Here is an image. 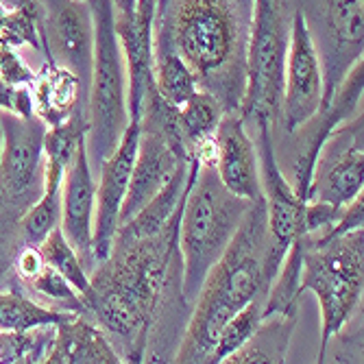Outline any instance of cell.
Returning <instances> with one entry per match:
<instances>
[{"mask_svg":"<svg viewBox=\"0 0 364 364\" xmlns=\"http://www.w3.org/2000/svg\"><path fill=\"white\" fill-rule=\"evenodd\" d=\"M0 112H11L20 118H28L33 112L31 85H11L0 77Z\"/></svg>","mask_w":364,"mask_h":364,"instance_id":"f546056e","label":"cell"},{"mask_svg":"<svg viewBox=\"0 0 364 364\" xmlns=\"http://www.w3.org/2000/svg\"><path fill=\"white\" fill-rule=\"evenodd\" d=\"M94 210H96V181L87 157V146L81 144L73 164L65 171L61 186V231L73 249L79 253L85 271L94 269L92 238H94Z\"/></svg>","mask_w":364,"mask_h":364,"instance_id":"2e32d148","label":"cell"},{"mask_svg":"<svg viewBox=\"0 0 364 364\" xmlns=\"http://www.w3.org/2000/svg\"><path fill=\"white\" fill-rule=\"evenodd\" d=\"M166 3H168V0H157V16L164 11V7H166Z\"/></svg>","mask_w":364,"mask_h":364,"instance_id":"836d02e7","label":"cell"},{"mask_svg":"<svg viewBox=\"0 0 364 364\" xmlns=\"http://www.w3.org/2000/svg\"><path fill=\"white\" fill-rule=\"evenodd\" d=\"M323 105V68L314 44L312 28L301 9H294L290 22V42L284 70V101L282 127L290 136L292 131L318 114Z\"/></svg>","mask_w":364,"mask_h":364,"instance_id":"30bf717a","label":"cell"},{"mask_svg":"<svg viewBox=\"0 0 364 364\" xmlns=\"http://www.w3.org/2000/svg\"><path fill=\"white\" fill-rule=\"evenodd\" d=\"M18 223H20V214L9 203L3 188H0V282L9 275L14 255L22 245Z\"/></svg>","mask_w":364,"mask_h":364,"instance_id":"f1b7e54d","label":"cell"},{"mask_svg":"<svg viewBox=\"0 0 364 364\" xmlns=\"http://www.w3.org/2000/svg\"><path fill=\"white\" fill-rule=\"evenodd\" d=\"M264 301H267V294L255 296L253 301H249L242 310H238L234 316H231L216 338V345L208 358V364H218L225 362L236 349H240L259 327L262 323V310H264Z\"/></svg>","mask_w":364,"mask_h":364,"instance_id":"484cf974","label":"cell"},{"mask_svg":"<svg viewBox=\"0 0 364 364\" xmlns=\"http://www.w3.org/2000/svg\"><path fill=\"white\" fill-rule=\"evenodd\" d=\"M296 316H267L262 318L253 336L231 353L225 362L251 364V362H286L290 338Z\"/></svg>","mask_w":364,"mask_h":364,"instance_id":"44dd1931","label":"cell"},{"mask_svg":"<svg viewBox=\"0 0 364 364\" xmlns=\"http://www.w3.org/2000/svg\"><path fill=\"white\" fill-rule=\"evenodd\" d=\"M0 77L11 85H31L36 81V73L22 61L14 46H0Z\"/></svg>","mask_w":364,"mask_h":364,"instance_id":"4dcf8cb0","label":"cell"},{"mask_svg":"<svg viewBox=\"0 0 364 364\" xmlns=\"http://www.w3.org/2000/svg\"><path fill=\"white\" fill-rule=\"evenodd\" d=\"M7 9H3V7H0V31H3V26H5V20H7Z\"/></svg>","mask_w":364,"mask_h":364,"instance_id":"d6a6232c","label":"cell"},{"mask_svg":"<svg viewBox=\"0 0 364 364\" xmlns=\"http://www.w3.org/2000/svg\"><path fill=\"white\" fill-rule=\"evenodd\" d=\"M87 136V112H77L65 122L48 127L44 136V190L61 192L65 171Z\"/></svg>","mask_w":364,"mask_h":364,"instance_id":"ffe728a7","label":"cell"},{"mask_svg":"<svg viewBox=\"0 0 364 364\" xmlns=\"http://www.w3.org/2000/svg\"><path fill=\"white\" fill-rule=\"evenodd\" d=\"M216 173L223 186L245 201L262 198L259 155L240 114H225L216 129Z\"/></svg>","mask_w":364,"mask_h":364,"instance_id":"e0dca14e","label":"cell"},{"mask_svg":"<svg viewBox=\"0 0 364 364\" xmlns=\"http://www.w3.org/2000/svg\"><path fill=\"white\" fill-rule=\"evenodd\" d=\"M290 22V0H253L247 85L240 105L245 124L269 120L275 127L282 118Z\"/></svg>","mask_w":364,"mask_h":364,"instance_id":"8992f818","label":"cell"},{"mask_svg":"<svg viewBox=\"0 0 364 364\" xmlns=\"http://www.w3.org/2000/svg\"><path fill=\"white\" fill-rule=\"evenodd\" d=\"M223 116L225 112L220 103L210 92L201 87H198L186 103H181L177 107V120H179V129L186 142V151L196 142L216 136V129Z\"/></svg>","mask_w":364,"mask_h":364,"instance_id":"cb8c5ba5","label":"cell"},{"mask_svg":"<svg viewBox=\"0 0 364 364\" xmlns=\"http://www.w3.org/2000/svg\"><path fill=\"white\" fill-rule=\"evenodd\" d=\"M61 223V192H42L40 198L20 216L22 245L40 247L44 238Z\"/></svg>","mask_w":364,"mask_h":364,"instance_id":"83f0119b","label":"cell"},{"mask_svg":"<svg viewBox=\"0 0 364 364\" xmlns=\"http://www.w3.org/2000/svg\"><path fill=\"white\" fill-rule=\"evenodd\" d=\"M70 314L73 312L55 310L26 296L16 277L11 286L0 288V332H28L42 325H57Z\"/></svg>","mask_w":364,"mask_h":364,"instance_id":"7402d4cb","label":"cell"},{"mask_svg":"<svg viewBox=\"0 0 364 364\" xmlns=\"http://www.w3.org/2000/svg\"><path fill=\"white\" fill-rule=\"evenodd\" d=\"M257 131V155H259V179L262 196L267 205V220L271 231V255H269V275L275 279L282 262L292 247V242L304 234V212L306 203L296 196L290 179L284 175L275 138L271 134L273 124L269 120L251 122Z\"/></svg>","mask_w":364,"mask_h":364,"instance_id":"9c48e42d","label":"cell"},{"mask_svg":"<svg viewBox=\"0 0 364 364\" xmlns=\"http://www.w3.org/2000/svg\"><path fill=\"white\" fill-rule=\"evenodd\" d=\"M38 249H40V255L48 267H53L57 273H61L65 279L70 282V286L79 292V296L83 299V306L87 310V301L92 296L90 273L85 271L79 253L73 249L68 238L63 236L61 227H55Z\"/></svg>","mask_w":364,"mask_h":364,"instance_id":"d4e9b609","label":"cell"},{"mask_svg":"<svg viewBox=\"0 0 364 364\" xmlns=\"http://www.w3.org/2000/svg\"><path fill=\"white\" fill-rule=\"evenodd\" d=\"M140 142V120H129L124 134L114 149V153L101 164V179L96 186V210H94V238H92V257L94 267L103 262L120 225V208L124 203L131 171Z\"/></svg>","mask_w":364,"mask_h":364,"instance_id":"5bb4252c","label":"cell"},{"mask_svg":"<svg viewBox=\"0 0 364 364\" xmlns=\"http://www.w3.org/2000/svg\"><path fill=\"white\" fill-rule=\"evenodd\" d=\"M33 0H0V7L7 9V11H18L26 5H31Z\"/></svg>","mask_w":364,"mask_h":364,"instance_id":"1f68e13d","label":"cell"},{"mask_svg":"<svg viewBox=\"0 0 364 364\" xmlns=\"http://www.w3.org/2000/svg\"><path fill=\"white\" fill-rule=\"evenodd\" d=\"M364 186V120L362 112L341 122L323 142L310 177L308 201L336 210L349 205Z\"/></svg>","mask_w":364,"mask_h":364,"instance_id":"ba28073f","label":"cell"},{"mask_svg":"<svg viewBox=\"0 0 364 364\" xmlns=\"http://www.w3.org/2000/svg\"><path fill=\"white\" fill-rule=\"evenodd\" d=\"M251 201L231 194L216 166H201L188 188L179 223V251L183 259V294L194 306L210 269L220 259Z\"/></svg>","mask_w":364,"mask_h":364,"instance_id":"3957f363","label":"cell"},{"mask_svg":"<svg viewBox=\"0 0 364 364\" xmlns=\"http://www.w3.org/2000/svg\"><path fill=\"white\" fill-rule=\"evenodd\" d=\"M362 90H364V61H358L347 73V77L343 79L338 90L334 92L329 105L290 134V136H294V144H296V157H294L290 183H292L296 196H299L304 203L308 198L314 159H316L323 142L329 138V134H332L341 122H345L347 118L362 112Z\"/></svg>","mask_w":364,"mask_h":364,"instance_id":"4fadbf2b","label":"cell"},{"mask_svg":"<svg viewBox=\"0 0 364 364\" xmlns=\"http://www.w3.org/2000/svg\"><path fill=\"white\" fill-rule=\"evenodd\" d=\"M318 22L323 28V44H316L323 68L321 109H325L347 73L362 61L364 0H321Z\"/></svg>","mask_w":364,"mask_h":364,"instance_id":"7c38bea8","label":"cell"},{"mask_svg":"<svg viewBox=\"0 0 364 364\" xmlns=\"http://www.w3.org/2000/svg\"><path fill=\"white\" fill-rule=\"evenodd\" d=\"M33 112L46 124L55 127L77 112H87V90L68 68L46 59L31 83Z\"/></svg>","mask_w":364,"mask_h":364,"instance_id":"d6986e66","label":"cell"},{"mask_svg":"<svg viewBox=\"0 0 364 364\" xmlns=\"http://www.w3.org/2000/svg\"><path fill=\"white\" fill-rule=\"evenodd\" d=\"M22 286L31 288L38 296L55 308V310H65V312H77V314H85L87 310L83 306V299L79 296V292L70 286V282L65 279L61 273H57L53 267H48L46 262H42V267L33 273L28 279L22 282Z\"/></svg>","mask_w":364,"mask_h":364,"instance_id":"4316f807","label":"cell"},{"mask_svg":"<svg viewBox=\"0 0 364 364\" xmlns=\"http://www.w3.org/2000/svg\"><path fill=\"white\" fill-rule=\"evenodd\" d=\"M253 0H168L155 18V42L173 48L225 114H240Z\"/></svg>","mask_w":364,"mask_h":364,"instance_id":"6da1fadb","label":"cell"},{"mask_svg":"<svg viewBox=\"0 0 364 364\" xmlns=\"http://www.w3.org/2000/svg\"><path fill=\"white\" fill-rule=\"evenodd\" d=\"M46 124L33 114L0 112V188L22 216L44 190Z\"/></svg>","mask_w":364,"mask_h":364,"instance_id":"52a82bcc","label":"cell"},{"mask_svg":"<svg viewBox=\"0 0 364 364\" xmlns=\"http://www.w3.org/2000/svg\"><path fill=\"white\" fill-rule=\"evenodd\" d=\"M94 18V63L87 90V157L92 168L114 153L129 124L127 65L109 0H87Z\"/></svg>","mask_w":364,"mask_h":364,"instance_id":"5b68a950","label":"cell"},{"mask_svg":"<svg viewBox=\"0 0 364 364\" xmlns=\"http://www.w3.org/2000/svg\"><path fill=\"white\" fill-rule=\"evenodd\" d=\"M153 81L157 92L175 107L198 90V81L188 63L164 44H153Z\"/></svg>","mask_w":364,"mask_h":364,"instance_id":"603a6c76","label":"cell"},{"mask_svg":"<svg viewBox=\"0 0 364 364\" xmlns=\"http://www.w3.org/2000/svg\"><path fill=\"white\" fill-rule=\"evenodd\" d=\"M186 161L188 151L181 144L173 142L157 124L140 120V142L124 203L120 208V223L144 208Z\"/></svg>","mask_w":364,"mask_h":364,"instance_id":"9a60e30c","label":"cell"},{"mask_svg":"<svg viewBox=\"0 0 364 364\" xmlns=\"http://www.w3.org/2000/svg\"><path fill=\"white\" fill-rule=\"evenodd\" d=\"M271 231L264 196L251 201L234 238L210 269L192 306L173 362H208L223 325L259 294H269Z\"/></svg>","mask_w":364,"mask_h":364,"instance_id":"7a4b0ae2","label":"cell"},{"mask_svg":"<svg viewBox=\"0 0 364 364\" xmlns=\"http://www.w3.org/2000/svg\"><path fill=\"white\" fill-rule=\"evenodd\" d=\"M301 242V282L299 290L312 292L321 308V349L338 336L355 312L364 288V229H353L332 238L299 236Z\"/></svg>","mask_w":364,"mask_h":364,"instance_id":"277c9868","label":"cell"},{"mask_svg":"<svg viewBox=\"0 0 364 364\" xmlns=\"http://www.w3.org/2000/svg\"><path fill=\"white\" fill-rule=\"evenodd\" d=\"M40 38L46 59L68 68L90 90L94 18L87 0H40Z\"/></svg>","mask_w":364,"mask_h":364,"instance_id":"8fae6325","label":"cell"},{"mask_svg":"<svg viewBox=\"0 0 364 364\" xmlns=\"http://www.w3.org/2000/svg\"><path fill=\"white\" fill-rule=\"evenodd\" d=\"M118 349L94 318L73 312L55 325L46 364H120Z\"/></svg>","mask_w":364,"mask_h":364,"instance_id":"ac0fdd59","label":"cell"}]
</instances>
